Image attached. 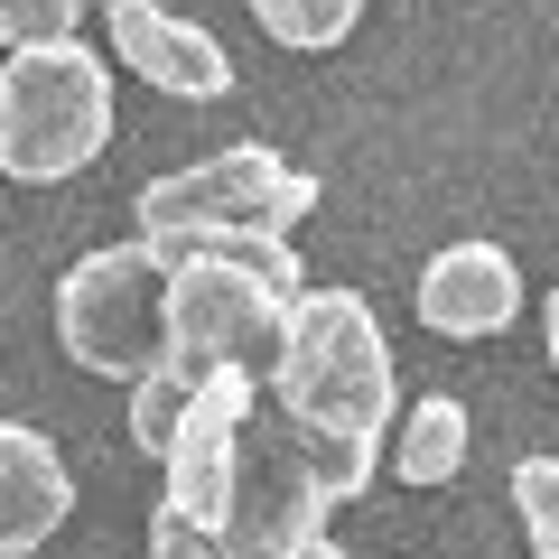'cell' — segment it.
Returning a JSON list of instances; mask_svg holds the SVG:
<instances>
[{"instance_id":"2e32d148","label":"cell","mask_w":559,"mask_h":559,"mask_svg":"<svg viewBox=\"0 0 559 559\" xmlns=\"http://www.w3.org/2000/svg\"><path fill=\"white\" fill-rule=\"evenodd\" d=\"M150 559H224V540L205 532V522H187V513H150Z\"/></svg>"},{"instance_id":"e0dca14e","label":"cell","mask_w":559,"mask_h":559,"mask_svg":"<svg viewBox=\"0 0 559 559\" xmlns=\"http://www.w3.org/2000/svg\"><path fill=\"white\" fill-rule=\"evenodd\" d=\"M540 326H550V364H559V289L540 299Z\"/></svg>"},{"instance_id":"52a82bcc","label":"cell","mask_w":559,"mask_h":559,"mask_svg":"<svg viewBox=\"0 0 559 559\" xmlns=\"http://www.w3.org/2000/svg\"><path fill=\"white\" fill-rule=\"evenodd\" d=\"M252 411H261V382H252V373H205L197 392H187L178 429H168V448H159V466H168V513H187V522L215 532L224 495H234V457H242Z\"/></svg>"},{"instance_id":"3957f363","label":"cell","mask_w":559,"mask_h":559,"mask_svg":"<svg viewBox=\"0 0 559 559\" xmlns=\"http://www.w3.org/2000/svg\"><path fill=\"white\" fill-rule=\"evenodd\" d=\"M364 485H373V457H345V448L289 429L280 411H252L215 540H224V559H289L308 540H326V513L345 495H364Z\"/></svg>"},{"instance_id":"8fae6325","label":"cell","mask_w":559,"mask_h":559,"mask_svg":"<svg viewBox=\"0 0 559 559\" xmlns=\"http://www.w3.org/2000/svg\"><path fill=\"white\" fill-rule=\"evenodd\" d=\"M466 401L457 392H419L411 411H401V439H392V476L401 485H448L466 466Z\"/></svg>"},{"instance_id":"277c9868","label":"cell","mask_w":559,"mask_h":559,"mask_svg":"<svg viewBox=\"0 0 559 559\" xmlns=\"http://www.w3.org/2000/svg\"><path fill=\"white\" fill-rule=\"evenodd\" d=\"M112 140V66L84 38L10 47L0 66V168L20 187H57L103 159Z\"/></svg>"},{"instance_id":"5bb4252c","label":"cell","mask_w":559,"mask_h":559,"mask_svg":"<svg viewBox=\"0 0 559 559\" xmlns=\"http://www.w3.org/2000/svg\"><path fill=\"white\" fill-rule=\"evenodd\" d=\"M513 503H522V532H532V559H559V457H522Z\"/></svg>"},{"instance_id":"6da1fadb","label":"cell","mask_w":559,"mask_h":559,"mask_svg":"<svg viewBox=\"0 0 559 559\" xmlns=\"http://www.w3.org/2000/svg\"><path fill=\"white\" fill-rule=\"evenodd\" d=\"M308 289L289 234H205L168 261L159 289V355L178 364L187 382L205 373H271L280 355V318Z\"/></svg>"},{"instance_id":"30bf717a","label":"cell","mask_w":559,"mask_h":559,"mask_svg":"<svg viewBox=\"0 0 559 559\" xmlns=\"http://www.w3.org/2000/svg\"><path fill=\"white\" fill-rule=\"evenodd\" d=\"M66 513H75V485H66V457L47 448V429L0 419V559H28Z\"/></svg>"},{"instance_id":"ba28073f","label":"cell","mask_w":559,"mask_h":559,"mask_svg":"<svg viewBox=\"0 0 559 559\" xmlns=\"http://www.w3.org/2000/svg\"><path fill=\"white\" fill-rule=\"evenodd\" d=\"M103 28H112L121 66H131L140 84H159V94H178V103L234 94V57L215 47V28L178 20V10H159V0H103Z\"/></svg>"},{"instance_id":"7c38bea8","label":"cell","mask_w":559,"mask_h":559,"mask_svg":"<svg viewBox=\"0 0 559 559\" xmlns=\"http://www.w3.org/2000/svg\"><path fill=\"white\" fill-rule=\"evenodd\" d=\"M252 20L280 47H345V28L364 20V0H252Z\"/></svg>"},{"instance_id":"5b68a950","label":"cell","mask_w":559,"mask_h":559,"mask_svg":"<svg viewBox=\"0 0 559 559\" xmlns=\"http://www.w3.org/2000/svg\"><path fill=\"white\" fill-rule=\"evenodd\" d=\"M318 205V178L289 168L271 140H234L197 168H168V178L140 187V242H159L168 261L205 234H289V224Z\"/></svg>"},{"instance_id":"9a60e30c","label":"cell","mask_w":559,"mask_h":559,"mask_svg":"<svg viewBox=\"0 0 559 559\" xmlns=\"http://www.w3.org/2000/svg\"><path fill=\"white\" fill-rule=\"evenodd\" d=\"M75 10H84V0H0V38H10V47L75 38Z\"/></svg>"},{"instance_id":"4fadbf2b","label":"cell","mask_w":559,"mask_h":559,"mask_svg":"<svg viewBox=\"0 0 559 559\" xmlns=\"http://www.w3.org/2000/svg\"><path fill=\"white\" fill-rule=\"evenodd\" d=\"M187 392H197V382H187V373H178L168 355H159V364H140V373H131V439L150 448V457L168 448V429H178Z\"/></svg>"},{"instance_id":"9c48e42d","label":"cell","mask_w":559,"mask_h":559,"mask_svg":"<svg viewBox=\"0 0 559 559\" xmlns=\"http://www.w3.org/2000/svg\"><path fill=\"white\" fill-rule=\"evenodd\" d=\"M522 308V271L503 242H448V252H429V271H419V326L429 336H503Z\"/></svg>"},{"instance_id":"8992f818","label":"cell","mask_w":559,"mask_h":559,"mask_svg":"<svg viewBox=\"0 0 559 559\" xmlns=\"http://www.w3.org/2000/svg\"><path fill=\"white\" fill-rule=\"evenodd\" d=\"M159 289H168V252L159 242H112L84 252L57 280V336L84 373L131 382L140 364H159Z\"/></svg>"},{"instance_id":"7a4b0ae2","label":"cell","mask_w":559,"mask_h":559,"mask_svg":"<svg viewBox=\"0 0 559 559\" xmlns=\"http://www.w3.org/2000/svg\"><path fill=\"white\" fill-rule=\"evenodd\" d=\"M271 401L289 429L345 448V457H382V429L401 411L392 382V345L364 289H299L280 318V355H271Z\"/></svg>"},{"instance_id":"ac0fdd59","label":"cell","mask_w":559,"mask_h":559,"mask_svg":"<svg viewBox=\"0 0 559 559\" xmlns=\"http://www.w3.org/2000/svg\"><path fill=\"white\" fill-rule=\"evenodd\" d=\"M289 559H345V550H336V540H308V550H289Z\"/></svg>"}]
</instances>
